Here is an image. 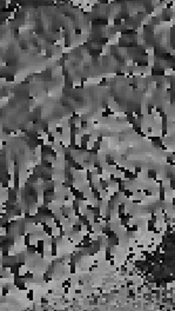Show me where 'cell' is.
I'll return each instance as SVG.
<instances>
[{
	"label": "cell",
	"mask_w": 175,
	"mask_h": 311,
	"mask_svg": "<svg viewBox=\"0 0 175 311\" xmlns=\"http://www.w3.org/2000/svg\"><path fill=\"white\" fill-rule=\"evenodd\" d=\"M26 248H27V251H28L30 253H35V252H37V246H35V245H33V244L27 245Z\"/></svg>",
	"instance_id": "6da1fadb"
},
{
	"label": "cell",
	"mask_w": 175,
	"mask_h": 311,
	"mask_svg": "<svg viewBox=\"0 0 175 311\" xmlns=\"http://www.w3.org/2000/svg\"><path fill=\"white\" fill-rule=\"evenodd\" d=\"M30 244H31V235L30 233H26V235H25V238H24V245L27 246V245H30Z\"/></svg>",
	"instance_id": "7a4b0ae2"
},
{
	"label": "cell",
	"mask_w": 175,
	"mask_h": 311,
	"mask_svg": "<svg viewBox=\"0 0 175 311\" xmlns=\"http://www.w3.org/2000/svg\"><path fill=\"white\" fill-rule=\"evenodd\" d=\"M27 299L31 301V302H33V301H34V291H33L32 289H30V290H28V292H27Z\"/></svg>",
	"instance_id": "3957f363"
},
{
	"label": "cell",
	"mask_w": 175,
	"mask_h": 311,
	"mask_svg": "<svg viewBox=\"0 0 175 311\" xmlns=\"http://www.w3.org/2000/svg\"><path fill=\"white\" fill-rule=\"evenodd\" d=\"M148 178L155 179V178H156V171H154V170H149V171H148Z\"/></svg>",
	"instance_id": "277c9868"
},
{
	"label": "cell",
	"mask_w": 175,
	"mask_h": 311,
	"mask_svg": "<svg viewBox=\"0 0 175 311\" xmlns=\"http://www.w3.org/2000/svg\"><path fill=\"white\" fill-rule=\"evenodd\" d=\"M54 136L53 133H51V132H48V137H47V142H49V143H54Z\"/></svg>",
	"instance_id": "5b68a950"
},
{
	"label": "cell",
	"mask_w": 175,
	"mask_h": 311,
	"mask_svg": "<svg viewBox=\"0 0 175 311\" xmlns=\"http://www.w3.org/2000/svg\"><path fill=\"white\" fill-rule=\"evenodd\" d=\"M8 293V288L7 286H4V289H2V296H6Z\"/></svg>",
	"instance_id": "8992f818"
},
{
	"label": "cell",
	"mask_w": 175,
	"mask_h": 311,
	"mask_svg": "<svg viewBox=\"0 0 175 311\" xmlns=\"http://www.w3.org/2000/svg\"><path fill=\"white\" fill-rule=\"evenodd\" d=\"M55 130H56V132H58L59 134H62V127H60V126H56V127H55Z\"/></svg>",
	"instance_id": "52a82bcc"
},
{
	"label": "cell",
	"mask_w": 175,
	"mask_h": 311,
	"mask_svg": "<svg viewBox=\"0 0 175 311\" xmlns=\"http://www.w3.org/2000/svg\"><path fill=\"white\" fill-rule=\"evenodd\" d=\"M75 34H76V36H80V34H81V30L76 28V30H75Z\"/></svg>",
	"instance_id": "ba28073f"
}]
</instances>
